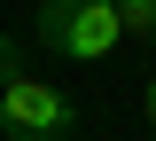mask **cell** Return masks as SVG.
Listing matches in <instances>:
<instances>
[{
    "mask_svg": "<svg viewBox=\"0 0 156 141\" xmlns=\"http://www.w3.org/2000/svg\"><path fill=\"white\" fill-rule=\"evenodd\" d=\"M125 24H117V0H39V47L62 63H109Z\"/></svg>",
    "mask_w": 156,
    "mask_h": 141,
    "instance_id": "1",
    "label": "cell"
},
{
    "mask_svg": "<svg viewBox=\"0 0 156 141\" xmlns=\"http://www.w3.org/2000/svg\"><path fill=\"white\" fill-rule=\"evenodd\" d=\"M0 141H78V110L47 79H8L0 86Z\"/></svg>",
    "mask_w": 156,
    "mask_h": 141,
    "instance_id": "2",
    "label": "cell"
},
{
    "mask_svg": "<svg viewBox=\"0 0 156 141\" xmlns=\"http://www.w3.org/2000/svg\"><path fill=\"white\" fill-rule=\"evenodd\" d=\"M8 79H23V47L16 39H0V86H8Z\"/></svg>",
    "mask_w": 156,
    "mask_h": 141,
    "instance_id": "3",
    "label": "cell"
},
{
    "mask_svg": "<svg viewBox=\"0 0 156 141\" xmlns=\"http://www.w3.org/2000/svg\"><path fill=\"white\" fill-rule=\"evenodd\" d=\"M140 118H148V125H156V79H148V86H140Z\"/></svg>",
    "mask_w": 156,
    "mask_h": 141,
    "instance_id": "4",
    "label": "cell"
}]
</instances>
